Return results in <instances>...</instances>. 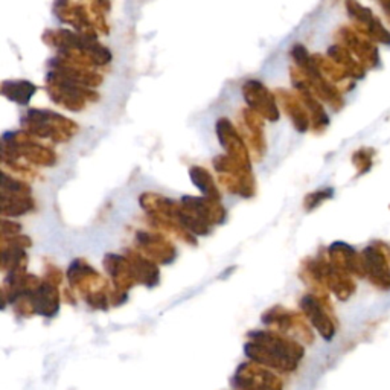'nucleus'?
I'll return each instance as SVG.
<instances>
[{"instance_id":"obj_19","label":"nucleus","mask_w":390,"mask_h":390,"mask_svg":"<svg viewBox=\"0 0 390 390\" xmlns=\"http://www.w3.org/2000/svg\"><path fill=\"white\" fill-rule=\"evenodd\" d=\"M276 98H278L279 105L282 107V110L285 112L290 121L293 122V127L296 128V132H299V133L308 132L311 118H310L307 109H305V105L302 104L301 98L285 89H278Z\"/></svg>"},{"instance_id":"obj_6","label":"nucleus","mask_w":390,"mask_h":390,"mask_svg":"<svg viewBox=\"0 0 390 390\" xmlns=\"http://www.w3.org/2000/svg\"><path fill=\"white\" fill-rule=\"evenodd\" d=\"M52 11L60 21L71 25L80 34L98 38L99 34L107 35L110 33L105 12L95 5L86 6L73 0H53Z\"/></svg>"},{"instance_id":"obj_26","label":"nucleus","mask_w":390,"mask_h":390,"mask_svg":"<svg viewBox=\"0 0 390 390\" xmlns=\"http://www.w3.org/2000/svg\"><path fill=\"white\" fill-rule=\"evenodd\" d=\"M333 197V189L326 188V189H320L316 190V193H311L307 197H305V209L307 211H312L314 208H317L319 204H322L328 198Z\"/></svg>"},{"instance_id":"obj_20","label":"nucleus","mask_w":390,"mask_h":390,"mask_svg":"<svg viewBox=\"0 0 390 390\" xmlns=\"http://www.w3.org/2000/svg\"><path fill=\"white\" fill-rule=\"evenodd\" d=\"M139 204L148 217H163L179 221L181 211L180 202H175L172 198L156 193H143L139 197Z\"/></svg>"},{"instance_id":"obj_10","label":"nucleus","mask_w":390,"mask_h":390,"mask_svg":"<svg viewBox=\"0 0 390 390\" xmlns=\"http://www.w3.org/2000/svg\"><path fill=\"white\" fill-rule=\"evenodd\" d=\"M235 390H282V381L258 363H242L231 380Z\"/></svg>"},{"instance_id":"obj_18","label":"nucleus","mask_w":390,"mask_h":390,"mask_svg":"<svg viewBox=\"0 0 390 390\" xmlns=\"http://www.w3.org/2000/svg\"><path fill=\"white\" fill-rule=\"evenodd\" d=\"M29 301L33 303L34 312L43 317H53L60 311V292L58 287L48 281H42L33 293H29Z\"/></svg>"},{"instance_id":"obj_3","label":"nucleus","mask_w":390,"mask_h":390,"mask_svg":"<svg viewBox=\"0 0 390 390\" xmlns=\"http://www.w3.org/2000/svg\"><path fill=\"white\" fill-rule=\"evenodd\" d=\"M180 208L179 223L197 236L209 235L213 226L223 224L227 218V212L221 202L208 197L185 195L180 200Z\"/></svg>"},{"instance_id":"obj_14","label":"nucleus","mask_w":390,"mask_h":390,"mask_svg":"<svg viewBox=\"0 0 390 390\" xmlns=\"http://www.w3.org/2000/svg\"><path fill=\"white\" fill-rule=\"evenodd\" d=\"M264 118L259 116L256 112L251 109L241 110L240 116V130L242 139L247 141L250 150L254 151L256 162L263 160L267 152V142L264 133Z\"/></svg>"},{"instance_id":"obj_13","label":"nucleus","mask_w":390,"mask_h":390,"mask_svg":"<svg viewBox=\"0 0 390 390\" xmlns=\"http://www.w3.org/2000/svg\"><path fill=\"white\" fill-rule=\"evenodd\" d=\"M136 246L141 254L152 259L156 264L168 265L177 258V250L174 244L168 241L162 233L139 231L136 233Z\"/></svg>"},{"instance_id":"obj_5","label":"nucleus","mask_w":390,"mask_h":390,"mask_svg":"<svg viewBox=\"0 0 390 390\" xmlns=\"http://www.w3.org/2000/svg\"><path fill=\"white\" fill-rule=\"evenodd\" d=\"M21 130L35 139H48L53 143H66L78 133V124L63 114L44 109H30L20 119Z\"/></svg>"},{"instance_id":"obj_2","label":"nucleus","mask_w":390,"mask_h":390,"mask_svg":"<svg viewBox=\"0 0 390 390\" xmlns=\"http://www.w3.org/2000/svg\"><path fill=\"white\" fill-rule=\"evenodd\" d=\"M43 42L57 51V55L72 63L101 67L112 61L109 48L98 42V38L80 34L71 29H48L43 34Z\"/></svg>"},{"instance_id":"obj_28","label":"nucleus","mask_w":390,"mask_h":390,"mask_svg":"<svg viewBox=\"0 0 390 390\" xmlns=\"http://www.w3.org/2000/svg\"><path fill=\"white\" fill-rule=\"evenodd\" d=\"M21 226L15 221L11 220H2V236H14V235H20Z\"/></svg>"},{"instance_id":"obj_4","label":"nucleus","mask_w":390,"mask_h":390,"mask_svg":"<svg viewBox=\"0 0 390 390\" xmlns=\"http://www.w3.org/2000/svg\"><path fill=\"white\" fill-rule=\"evenodd\" d=\"M21 160L30 166H53L57 163V154L25 130L3 133L2 163L21 162Z\"/></svg>"},{"instance_id":"obj_23","label":"nucleus","mask_w":390,"mask_h":390,"mask_svg":"<svg viewBox=\"0 0 390 390\" xmlns=\"http://www.w3.org/2000/svg\"><path fill=\"white\" fill-rule=\"evenodd\" d=\"M189 179H190V181H193V185L203 194V197H208V198H212V200L221 202L220 188L217 186L215 180H213L211 172L206 170V168L198 166V165L190 166Z\"/></svg>"},{"instance_id":"obj_9","label":"nucleus","mask_w":390,"mask_h":390,"mask_svg":"<svg viewBox=\"0 0 390 390\" xmlns=\"http://www.w3.org/2000/svg\"><path fill=\"white\" fill-rule=\"evenodd\" d=\"M242 96L249 109L269 122H278L281 118L276 94L259 80H249L242 84Z\"/></svg>"},{"instance_id":"obj_16","label":"nucleus","mask_w":390,"mask_h":390,"mask_svg":"<svg viewBox=\"0 0 390 390\" xmlns=\"http://www.w3.org/2000/svg\"><path fill=\"white\" fill-rule=\"evenodd\" d=\"M49 67H51V71H57L61 75L67 76V78H71L90 89H95L103 84V75L98 73L94 67L76 64V63H72V61L61 58L58 55L53 57L49 61Z\"/></svg>"},{"instance_id":"obj_27","label":"nucleus","mask_w":390,"mask_h":390,"mask_svg":"<svg viewBox=\"0 0 390 390\" xmlns=\"http://www.w3.org/2000/svg\"><path fill=\"white\" fill-rule=\"evenodd\" d=\"M44 281H48V282H51V284L58 287L61 284V281H63V273H61V270L55 265H52V264L46 265Z\"/></svg>"},{"instance_id":"obj_29","label":"nucleus","mask_w":390,"mask_h":390,"mask_svg":"<svg viewBox=\"0 0 390 390\" xmlns=\"http://www.w3.org/2000/svg\"><path fill=\"white\" fill-rule=\"evenodd\" d=\"M89 2H90L91 5L99 6V8H101V10L105 11V12L112 10V2H110V0H89Z\"/></svg>"},{"instance_id":"obj_11","label":"nucleus","mask_w":390,"mask_h":390,"mask_svg":"<svg viewBox=\"0 0 390 390\" xmlns=\"http://www.w3.org/2000/svg\"><path fill=\"white\" fill-rule=\"evenodd\" d=\"M263 323L273 328V331L276 333L299 335V337L308 343H311L312 340V334L307 323L303 322V319L297 316L296 312L288 311L284 307H279V305L264 312Z\"/></svg>"},{"instance_id":"obj_1","label":"nucleus","mask_w":390,"mask_h":390,"mask_svg":"<svg viewBox=\"0 0 390 390\" xmlns=\"http://www.w3.org/2000/svg\"><path fill=\"white\" fill-rule=\"evenodd\" d=\"M244 353L251 362L267 369L288 373L297 369V364L305 355V349L297 342L284 337V334L269 330L249 333Z\"/></svg>"},{"instance_id":"obj_25","label":"nucleus","mask_w":390,"mask_h":390,"mask_svg":"<svg viewBox=\"0 0 390 390\" xmlns=\"http://www.w3.org/2000/svg\"><path fill=\"white\" fill-rule=\"evenodd\" d=\"M0 195H30V186L25 180L14 177L3 170L0 180Z\"/></svg>"},{"instance_id":"obj_12","label":"nucleus","mask_w":390,"mask_h":390,"mask_svg":"<svg viewBox=\"0 0 390 390\" xmlns=\"http://www.w3.org/2000/svg\"><path fill=\"white\" fill-rule=\"evenodd\" d=\"M215 130H217V137L220 141V145L226 151V154L235 159L236 162L242 163L244 166L251 168V159H250L247 143L242 139L238 128L232 124L231 119L220 118L217 121Z\"/></svg>"},{"instance_id":"obj_8","label":"nucleus","mask_w":390,"mask_h":390,"mask_svg":"<svg viewBox=\"0 0 390 390\" xmlns=\"http://www.w3.org/2000/svg\"><path fill=\"white\" fill-rule=\"evenodd\" d=\"M67 278L69 282H71V287L82 294L84 301H87L89 297L96 294L112 293L110 285L107 284L105 279H103L101 274L81 258L75 259L69 265Z\"/></svg>"},{"instance_id":"obj_17","label":"nucleus","mask_w":390,"mask_h":390,"mask_svg":"<svg viewBox=\"0 0 390 390\" xmlns=\"http://www.w3.org/2000/svg\"><path fill=\"white\" fill-rule=\"evenodd\" d=\"M105 272L112 278L113 288L122 293H128V290L136 284L132 264L125 255L107 254L104 258Z\"/></svg>"},{"instance_id":"obj_21","label":"nucleus","mask_w":390,"mask_h":390,"mask_svg":"<svg viewBox=\"0 0 390 390\" xmlns=\"http://www.w3.org/2000/svg\"><path fill=\"white\" fill-rule=\"evenodd\" d=\"M125 256L132 264L133 274L137 284H142L145 287H156L160 281V272L157 264L152 259L147 258L139 250L128 249L125 251Z\"/></svg>"},{"instance_id":"obj_15","label":"nucleus","mask_w":390,"mask_h":390,"mask_svg":"<svg viewBox=\"0 0 390 390\" xmlns=\"http://www.w3.org/2000/svg\"><path fill=\"white\" fill-rule=\"evenodd\" d=\"M326 307L328 302L325 301V297L316 294H305L301 299L303 314L311 320V323L316 326V330L325 340H331L335 334V326L333 323V319L328 314Z\"/></svg>"},{"instance_id":"obj_7","label":"nucleus","mask_w":390,"mask_h":390,"mask_svg":"<svg viewBox=\"0 0 390 390\" xmlns=\"http://www.w3.org/2000/svg\"><path fill=\"white\" fill-rule=\"evenodd\" d=\"M44 81L52 103L69 112H82L89 103H95L99 99L98 91L67 78L57 71H49Z\"/></svg>"},{"instance_id":"obj_22","label":"nucleus","mask_w":390,"mask_h":390,"mask_svg":"<svg viewBox=\"0 0 390 390\" xmlns=\"http://www.w3.org/2000/svg\"><path fill=\"white\" fill-rule=\"evenodd\" d=\"M0 94L17 105H28L37 94V86L28 80H5L0 84Z\"/></svg>"},{"instance_id":"obj_24","label":"nucleus","mask_w":390,"mask_h":390,"mask_svg":"<svg viewBox=\"0 0 390 390\" xmlns=\"http://www.w3.org/2000/svg\"><path fill=\"white\" fill-rule=\"evenodd\" d=\"M0 204H2L3 218L21 217L35 209L33 195H0Z\"/></svg>"}]
</instances>
